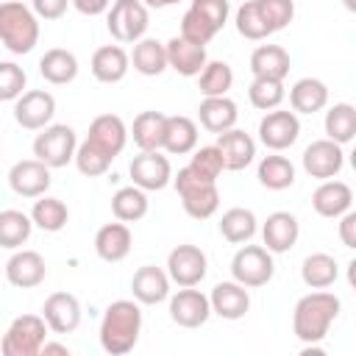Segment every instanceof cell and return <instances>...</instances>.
<instances>
[{"mask_svg": "<svg viewBox=\"0 0 356 356\" xmlns=\"http://www.w3.org/2000/svg\"><path fill=\"white\" fill-rule=\"evenodd\" d=\"M142 334V309L136 300H114L100 320V348L111 356H125L134 350Z\"/></svg>", "mask_w": 356, "mask_h": 356, "instance_id": "7a4b0ae2", "label": "cell"}, {"mask_svg": "<svg viewBox=\"0 0 356 356\" xmlns=\"http://www.w3.org/2000/svg\"><path fill=\"white\" fill-rule=\"evenodd\" d=\"M220 234H222V239H228L231 245L250 242L253 234H256V214H253L250 209H242V206L228 209V211L220 217Z\"/></svg>", "mask_w": 356, "mask_h": 356, "instance_id": "8d00e7d4", "label": "cell"}, {"mask_svg": "<svg viewBox=\"0 0 356 356\" xmlns=\"http://www.w3.org/2000/svg\"><path fill=\"white\" fill-rule=\"evenodd\" d=\"M128 172L134 178V186H139L145 192H159L172 181L170 159L161 156L159 150H142L139 156H134Z\"/></svg>", "mask_w": 356, "mask_h": 356, "instance_id": "8fae6325", "label": "cell"}, {"mask_svg": "<svg viewBox=\"0 0 356 356\" xmlns=\"http://www.w3.org/2000/svg\"><path fill=\"white\" fill-rule=\"evenodd\" d=\"M339 239L345 248H356V211H345L339 214Z\"/></svg>", "mask_w": 356, "mask_h": 356, "instance_id": "816d5d0a", "label": "cell"}, {"mask_svg": "<svg viewBox=\"0 0 356 356\" xmlns=\"http://www.w3.org/2000/svg\"><path fill=\"white\" fill-rule=\"evenodd\" d=\"M33 231V220L31 214L19 211V209H6L0 211V248H8V250H17L28 242Z\"/></svg>", "mask_w": 356, "mask_h": 356, "instance_id": "d590c367", "label": "cell"}, {"mask_svg": "<svg viewBox=\"0 0 356 356\" xmlns=\"http://www.w3.org/2000/svg\"><path fill=\"white\" fill-rule=\"evenodd\" d=\"M75 167H78V172L81 175H86V178H97V175H106V170L111 167V156H106L100 147H95L89 139L86 142H81L78 147H75Z\"/></svg>", "mask_w": 356, "mask_h": 356, "instance_id": "ee69618b", "label": "cell"}, {"mask_svg": "<svg viewBox=\"0 0 356 356\" xmlns=\"http://www.w3.org/2000/svg\"><path fill=\"white\" fill-rule=\"evenodd\" d=\"M131 245H134V236L125 222H106L95 234V253L108 264L122 261L131 253Z\"/></svg>", "mask_w": 356, "mask_h": 356, "instance_id": "cb8c5ba5", "label": "cell"}, {"mask_svg": "<svg viewBox=\"0 0 356 356\" xmlns=\"http://www.w3.org/2000/svg\"><path fill=\"white\" fill-rule=\"evenodd\" d=\"M106 25L117 42L134 44L147 33V25H150L147 6L142 0H114V6L108 8Z\"/></svg>", "mask_w": 356, "mask_h": 356, "instance_id": "52a82bcc", "label": "cell"}, {"mask_svg": "<svg viewBox=\"0 0 356 356\" xmlns=\"http://www.w3.org/2000/svg\"><path fill=\"white\" fill-rule=\"evenodd\" d=\"M181 36L186 39V42H195V44H209L214 36H217V31H214V25L211 22H206L195 8H186V14L181 17Z\"/></svg>", "mask_w": 356, "mask_h": 356, "instance_id": "bcb514c9", "label": "cell"}, {"mask_svg": "<svg viewBox=\"0 0 356 356\" xmlns=\"http://www.w3.org/2000/svg\"><path fill=\"white\" fill-rule=\"evenodd\" d=\"M256 3H259V11H261L270 33L286 28L295 17V3L292 0H256Z\"/></svg>", "mask_w": 356, "mask_h": 356, "instance_id": "7dc6e473", "label": "cell"}, {"mask_svg": "<svg viewBox=\"0 0 356 356\" xmlns=\"http://www.w3.org/2000/svg\"><path fill=\"white\" fill-rule=\"evenodd\" d=\"M28 83V75L14 61H0V100H17Z\"/></svg>", "mask_w": 356, "mask_h": 356, "instance_id": "c3c4849f", "label": "cell"}, {"mask_svg": "<svg viewBox=\"0 0 356 356\" xmlns=\"http://www.w3.org/2000/svg\"><path fill=\"white\" fill-rule=\"evenodd\" d=\"M339 298L334 292H309L295 303L292 312V331L303 345H317L325 339L331 323L339 317Z\"/></svg>", "mask_w": 356, "mask_h": 356, "instance_id": "6da1fadb", "label": "cell"}, {"mask_svg": "<svg viewBox=\"0 0 356 356\" xmlns=\"http://www.w3.org/2000/svg\"><path fill=\"white\" fill-rule=\"evenodd\" d=\"M250 72L253 78L284 81L289 72V53L281 44H259L250 53Z\"/></svg>", "mask_w": 356, "mask_h": 356, "instance_id": "f1b7e54d", "label": "cell"}, {"mask_svg": "<svg viewBox=\"0 0 356 356\" xmlns=\"http://www.w3.org/2000/svg\"><path fill=\"white\" fill-rule=\"evenodd\" d=\"M42 317L53 334H72L81 325V300L72 292H53L42 306Z\"/></svg>", "mask_w": 356, "mask_h": 356, "instance_id": "2e32d148", "label": "cell"}, {"mask_svg": "<svg viewBox=\"0 0 356 356\" xmlns=\"http://www.w3.org/2000/svg\"><path fill=\"white\" fill-rule=\"evenodd\" d=\"M39 72L47 83L53 86H64V83H72L75 75H78V58L72 50H64V47H50L42 58H39Z\"/></svg>", "mask_w": 356, "mask_h": 356, "instance_id": "f546056e", "label": "cell"}, {"mask_svg": "<svg viewBox=\"0 0 356 356\" xmlns=\"http://www.w3.org/2000/svg\"><path fill=\"white\" fill-rule=\"evenodd\" d=\"M197 120L206 131L211 134H222L228 128L236 125L239 120V111H236V103L228 97V95H220V97H203L200 106H197Z\"/></svg>", "mask_w": 356, "mask_h": 356, "instance_id": "4316f807", "label": "cell"}, {"mask_svg": "<svg viewBox=\"0 0 356 356\" xmlns=\"http://www.w3.org/2000/svg\"><path fill=\"white\" fill-rule=\"evenodd\" d=\"M39 353H44V356H47V353L70 356V348H67V345H61V342H47V339H44V345H42V350H39Z\"/></svg>", "mask_w": 356, "mask_h": 356, "instance_id": "db71d44e", "label": "cell"}, {"mask_svg": "<svg viewBox=\"0 0 356 356\" xmlns=\"http://www.w3.org/2000/svg\"><path fill=\"white\" fill-rule=\"evenodd\" d=\"M350 203H353L350 186H348L345 181H334V178L323 181V184L314 189V195H312L314 211H317L320 217H328V220L345 214V211L350 209Z\"/></svg>", "mask_w": 356, "mask_h": 356, "instance_id": "d4e9b609", "label": "cell"}, {"mask_svg": "<svg viewBox=\"0 0 356 356\" xmlns=\"http://www.w3.org/2000/svg\"><path fill=\"white\" fill-rule=\"evenodd\" d=\"M342 6H345L348 11H353V8H356V0H342Z\"/></svg>", "mask_w": 356, "mask_h": 356, "instance_id": "9f6ffc18", "label": "cell"}, {"mask_svg": "<svg viewBox=\"0 0 356 356\" xmlns=\"http://www.w3.org/2000/svg\"><path fill=\"white\" fill-rule=\"evenodd\" d=\"M131 70V58L120 44H103L92 56V75L100 83H120Z\"/></svg>", "mask_w": 356, "mask_h": 356, "instance_id": "484cf974", "label": "cell"}, {"mask_svg": "<svg viewBox=\"0 0 356 356\" xmlns=\"http://www.w3.org/2000/svg\"><path fill=\"white\" fill-rule=\"evenodd\" d=\"M164 47H167V67L175 70L178 75H184V78L197 75L203 70V64L209 61L206 47L195 44V42H186L184 36H172L170 42H164Z\"/></svg>", "mask_w": 356, "mask_h": 356, "instance_id": "603a6c76", "label": "cell"}, {"mask_svg": "<svg viewBox=\"0 0 356 356\" xmlns=\"http://www.w3.org/2000/svg\"><path fill=\"white\" fill-rule=\"evenodd\" d=\"M339 275V264L328 253H309L300 264V278L309 289H328Z\"/></svg>", "mask_w": 356, "mask_h": 356, "instance_id": "d6a6232c", "label": "cell"}, {"mask_svg": "<svg viewBox=\"0 0 356 356\" xmlns=\"http://www.w3.org/2000/svg\"><path fill=\"white\" fill-rule=\"evenodd\" d=\"M53 114H56V97L44 89L22 92L14 100V120L28 131H42L44 125H50Z\"/></svg>", "mask_w": 356, "mask_h": 356, "instance_id": "7c38bea8", "label": "cell"}, {"mask_svg": "<svg viewBox=\"0 0 356 356\" xmlns=\"http://www.w3.org/2000/svg\"><path fill=\"white\" fill-rule=\"evenodd\" d=\"M50 167L39 159H22L8 170V186L19 197H39L50 189Z\"/></svg>", "mask_w": 356, "mask_h": 356, "instance_id": "9a60e30c", "label": "cell"}, {"mask_svg": "<svg viewBox=\"0 0 356 356\" xmlns=\"http://www.w3.org/2000/svg\"><path fill=\"white\" fill-rule=\"evenodd\" d=\"M75 147H78V139H75V131L70 125H44L42 134H36L33 139V156L47 164L50 170H58V167H67L72 159H75Z\"/></svg>", "mask_w": 356, "mask_h": 356, "instance_id": "8992f818", "label": "cell"}, {"mask_svg": "<svg viewBox=\"0 0 356 356\" xmlns=\"http://www.w3.org/2000/svg\"><path fill=\"white\" fill-rule=\"evenodd\" d=\"M95 147H100L106 156L117 159L122 150H125V142H128V128L122 122V117L117 114H100L92 120L89 125V136H86Z\"/></svg>", "mask_w": 356, "mask_h": 356, "instance_id": "ac0fdd59", "label": "cell"}, {"mask_svg": "<svg viewBox=\"0 0 356 356\" xmlns=\"http://www.w3.org/2000/svg\"><path fill=\"white\" fill-rule=\"evenodd\" d=\"M206 22L214 25V31H220L228 22V0H192V6Z\"/></svg>", "mask_w": 356, "mask_h": 356, "instance_id": "681fc988", "label": "cell"}, {"mask_svg": "<svg viewBox=\"0 0 356 356\" xmlns=\"http://www.w3.org/2000/svg\"><path fill=\"white\" fill-rule=\"evenodd\" d=\"M200 75V92L203 97H220L228 95V89L234 86V70L228 61H206Z\"/></svg>", "mask_w": 356, "mask_h": 356, "instance_id": "60d3db41", "label": "cell"}, {"mask_svg": "<svg viewBox=\"0 0 356 356\" xmlns=\"http://www.w3.org/2000/svg\"><path fill=\"white\" fill-rule=\"evenodd\" d=\"M209 303H211V312L220 314L222 320H239L250 309V295H248V286H242L239 281H220L211 289Z\"/></svg>", "mask_w": 356, "mask_h": 356, "instance_id": "44dd1931", "label": "cell"}, {"mask_svg": "<svg viewBox=\"0 0 356 356\" xmlns=\"http://www.w3.org/2000/svg\"><path fill=\"white\" fill-rule=\"evenodd\" d=\"M0 42L17 56L31 53L39 42V17L33 8L19 0L0 3Z\"/></svg>", "mask_w": 356, "mask_h": 356, "instance_id": "3957f363", "label": "cell"}, {"mask_svg": "<svg viewBox=\"0 0 356 356\" xmlns=\"http://www.w3.org/2000/svg\"><path fill=\"white\" fill-rule=\"evenodd\" d=\"M300 136V120L295 111H284V108H273L261 117L259 122V139L264 147L270 150H286L298 142Z\"/></svg>", "mask_w": 356, "mask_h": 356, "instance_id": "30bf717a", "label": "cell"}, {"mask_svg": "<svg viewBox=\"0 0 356 356\" xmlns=\"http://www.w3.org/2000/svg\"><path fill=\"white\" fill-rule=\"evenodd\" d=\"M275 273L273 253L261 245H242L231 259V275L242 286H264Z\"/></svg>", "mask_w": 356, "mask_h": 356, "instance_id": "ba28073f", "label": "cell"}, {"mask_svg": "<svg viewBox=\"0 0 356 356\" xmlns=\"http://www.w3.org/2000/svg\"><path fill=\"white\" fill-rule=\"evenodd\" d=\"M47 323L42 314H19L3 334V356H36L47 339Z\"/></svg>", "mask_w": 356, "mask_h": 356, "instance_id": "5b68a950", "label": "cell"}, {"mask_svg": "<svg viewBox=\"0 0 356 356\" xmlns=\"http://www.w3.org/2000/svg\"><path fill=\"white\" fill-rule=\"evenodd\" d=\"M47 267L42 253L36 250H17L8 261H6V281L17 289H33L44 281Z\"/></svg>", "mask_w": 356, "mask_h": 356, "instance_id": "e0dca14e", "label": "cell"}, {"mask_svg": "<svg viewBox=\"0 0 356 356\" xmlns=\"http://www.w3.org/2000/svg\"><path fill=\"white\" fill-rule=\"evenodd\" d=\"M298 236H300V225H298V217L289 211H273L261 225V239L270 253L292 250Z\"/></svg>", "mask_w": 356, "mask_h": 356, "instance_id": "ffe728a7", "label": "cell"}, {"mask_svg": "<svg viewBox=\"0 0 356 356\" xmlns=\"http://www.w3.org/2000/svg\"><path fill=\"white\" fill-rule=\"evenodd\" d=\"M256 178L261 186L273 189V192H281V189H289L295 184V164L286 159V156H264L259 161V170H256Z\"/></svg>", "mask_w": 356, "mask_h": 356, "instance_id": "e575fe53", "label": "cell"}, {"mask_svg": "<svg viewBox=\"0 0 356 356\" xmlns=\"http://www.w3.org/2000/svg\"><path fill=\"white\" fill-rule=\"evenodd\" d=\"M209 261L197 245H178L167 253V275L178 286H197L206 278Z\"/></svg>", "mask_w": 356, "mask_h": 356, "instance_id": "9c48e42d", "label": "cell"}, {"mask_svg": "<svg viewBox=\"0 0 356 356\" xmlns=\"http://www.w3.org/2000/svg\"><path fill=\"white\" fill-rule=\"evenodd\" d=\"M209 314H211L209 295H203L195 286H181L170 298V317L181 328H200L209 320Z\"/></svg>", "mask_w": 356, "mask_h": 356, "instance_id": "4fadbf2b", "label": "cell"}, {"mask_svg": "<svg viewBox=\"0 0 356 356\" xmlns=\"http://www.w3.org/2000/svg\"><path fill=\"white\" fill-rule=\"evenodd\" d=\"M128 58H131L134 70L139 75H147V78H156V75H161L167 70V47L159 39L142 36L139 42H134V53Z\"/></svg>", "mask_w": 356, "mask_h": 356, "instance_id": "1f68e13d", "label": "cell"}, {"mask_svg": "<svg viewBox=\"0 0 356 356\" xmlns=\"http://www.w3.org/2000/svg\"><path fill=\"white\" fill-rule=\"evenodd\" d=\"M217 150L222 156L225 170H245L256 156V142L250 134H245L239 128H228V131L217 134Z\"/></svg>", "mask_w": 356, "mask_h": 356, "instance_id": "7402d4cb", "label": "cell"}, {"mask_svg": "<svg viewBox=\"0 0 356 356\" xmlns=\"http://www.w3.org/2000/svg\"><path fill=\"white\" fill-rule=\"evenodd\" d=\"M197 147V125L195 120L175 114L164 120V139H161V150L172 153V156H186Z\"/></svg>", "mask_w": 356, "mask_h": 356, "instance_id": "83f0119b", "label": "cell"}, {"mask_svg": "<svg viewBox=\"0 0 356 356\" xmlns=\"http://www.w3.org/2000/svg\"><path fill=\"white\" fill-rule=\"evenodd\" d=\"M131 292H134V300L136 303H145V306H156L161 300L170 298V275L167 270L156 267V264H145L134 273L131 278Z\"/></svg>", "mask_w": 356, "mask_h": 356, "instance_id": "d6986e66", "label": "cell"}, {"mask_svg": "<svg viewBox=\"0 0 356 356\" xmlns=\"http://www.w3.org/2000/svg\"><path fill=\"white\" fill-rule=\"evenodd\" d=\"M250 106L259 111H273L284 103L286 92H284V81H273V78H253L250 89H248Z\"/></svg>", "mask_w": 356, "mask_h": 356, "instance_id": "b9f144b4", "label": "cell"}, {"mask_svg": "<svg viewBox=\"0 0 356 356\" xmlns=\"http://www.w3.org/2000/svg\"><path fill=\"white\" fill-rule=\"evenodd\" d=\"M111 214L120 220V222H136L147 214V195L145 189L139 186H122L114 192L111 197Z\"/></svg>", "mask_w": 356, "mask_h": 356, "instance_id": "f35d334b", "label": "cell"}, {"mask_svg": "<svg viewBox=\"0 0 356 356\" xmlns=\"http://www.w3.org/2000/svg\"><path fill=\"white\" fill-rule=\"evenodd\" d=\"M70 0H31V8L39 19H61L67 14Z\"/></svg>", "mask_w": 356, "mask_h": 356, "instance_id": "f907efd6", "label": "cell"}, {"mask_svg": "<svg viewBox=\"0 0 356 356\" xmlns=\"http://www.w3.org/2000/svg\"><path fill=\"white\" fill-rule=\"evenodd\" d=\"M147 8H167V6H175V3H181V0H142Z\"/></svg>", "mask_w": 356, "mask_h": 356, "instance_id": "11a10c76", "label": "cell"}, {"mask_svg": "<svg viewBox=\"0 0 356 356\" xmlns=\"http://www.w3.org/2000/svg\"><path fill=\"white\" fill-rule=\"evenodd\" d=\"M289 106L295 114H317L328 106V86L320 78H300L289 89Z\"/></svg>", "mask_w": 356, "mask_h": 356, "instance_id": "4dcf8cb0", "label": "cell"}, {"mask_svg": "<svg viewBox=\"0 0 356 356\" xmlns=\"http://www.w3.org/2000/svg\"><path fill=\"white\" fill-rule=\"evenodd\" d=\"M342 164H345L342 145H337L331 139H317V142H312L303 150V170L312 178H320V181L337 178L339 170H342Z\"/></svg>", "mask_w": 356, "mask_h": 356, "instance_id": "5bb4252c", "label": "cell"}, {"mask_svg": "<svg viewBox=\"0 0 356 356\" xmlns=\"http://www.w3.org/2000/svg\"><path fill=\"white\" fill-rule=\"evenodd\" d=\"M186 167H189L197 178H206V181H217V178L222 175V170H225L217 145H206V147L192 150V161H189Z\"/></svg>", "mask_w": 356, "mask_h": 356, "instance_id": "f6af8a7d", "label": "cell"}, {"mask_svg": "<svg viewBox=\"0 0 356 356\" xmlns=\"http://www.w3.org/2000/svg\"><path fill=\"white\" fill-rule=\"evenodd\" d=\"M234 22H236L239 36H245V39H250V42H259V39H267V36H270V28H267V22H264V17H261L256 0L242 3V6L236 8V19H234Z\"/></svg>", "mask_w": 356, "mask_h": 356, "instance_id": "7bdbcfd3", "label": "cell"}, {"mask_svg": "<svg viewBox=\"0 0 356 356\" xmlns=\"http://www.w3.org/2000/svg\"><path fill=\"white\" fill-rule=\"evenodd\" d=\"M356 136V108L350 103H334L325 111V139L348 145Z\"/></svg>", "mask_w": 356, "mask_h": 356, "instance_id": "74e56055", "label": "cell"}, {"mask_svg": "<svg viewBox=\"0 0 356 356\" xmlns=\"http://www.w3.org/2000/svg\"><path fill=\"white\" fill-rule=\"evenodd\" d=\"M164 120H167V114H161V111H142V114H136L134 125H131L134 145L139 150H161Z\"/></svg>", "mask_w": 356, "mask_h": 356, "instance_id": "836d02e7", "label": "cell"}, {"mask_svg": "<svg viewBox=\"0 0 356 356\" xmlns=\"http://www.w3.org/2000/svg\"><path fill=\"white\" fill-rule=\"evenodd\" d=\"M81 14H86V17H97V14H103V11H108V6H111V0H70Z\"/></svg>", "mask_w": 356, "mask_h": 356, "instance_id": "f5cc1de1", "label": "cell"}, {"mask_svg": "<svg viewBox=\"0 0 356 356\" xmlns=\"http://www.w3.org/2000/svg\"><path fill=\"white\" fill-rule=\"evenodd\" d=\"M175 184V192L181 195V203H184V211L195 220H209L217 206H220V189H217V181H206V178H197L189 167H181L178 175L172 178Z\"/></svg>", "mask_w": 356, "mask_h": 356, "instance_id": "277c9868", "label": "cell"}, {"mask_svg": "<svg viewBox=\"0 0 356 356\" xmlns=\"http://www.w3.org/2000/svg\"><path fill=\"white\" fill-rule=\"evenodd\" d=\"M31 220H33V225H39L42 231L56 234V231H61V228L67 225L70 209H67L64 200H58V197L39 195V200H36L33 209H31Z\"/></svg>", "mask_w": 356, "mask_h": 356, "instance_id": "ab89813d", "label": "cell"}]
</instances>
